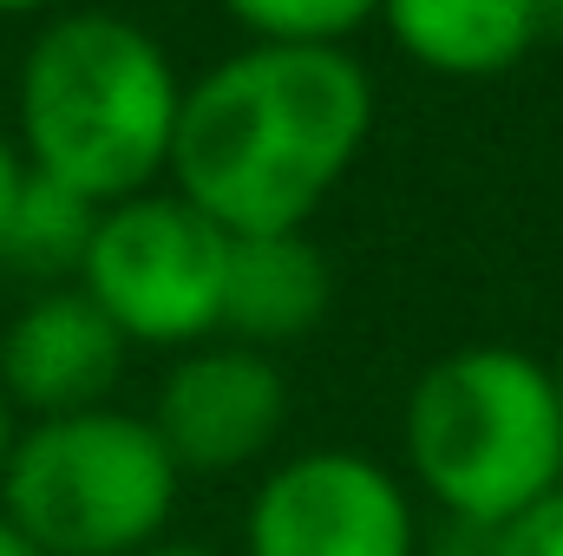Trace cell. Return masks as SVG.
<instances>
[{
  "label": "cell",
  "instance_id": "1",
  "mask_svg": "<svg viewBox=\"0 0 563 556\" xmlns=\"http://www.w3.org/2000/svg\"><path fill=\"white\" fill-rule=\"evenodd\" d=\"M374 119L380 92L354 46L243 40L184 79L164 184L223 236L308 230L367 157Z\"/></svg>",
  "mask_w": 563,
  "mask_h": 556
},
{
  "label": "cell",
  "instance_id": "2",
  "mask_svg": "<svg viewBox=\"0 0 563 556\" xmlns=\"http://www.w3.org/2000/svg\"><path fill=\"white\" fill-rule=\"evenodd\" d=\"M184 112L170 46L119 7H66L33 26L13 73V144L33 177L86 203L157 190Z\"/></svg>",
  "mask_w": 563,
  "mask_h": 556
},
{
  "label": "cell",
  "instance_id": "3",
  "mask_svg": "<svg viewBox=\"0 0 563 556\" xmlns=\"http://www.w3.org/2000/svg\"><path fill=\"white\" fill-rule=\"evenodd\" d=\"M407 485L445 524L498 531L563 485V407L551 367L505 341L452 347L407 387L400 407Z\"/></svg>",
  "mask_w": 563,
  "mask_h": 556
},
{
  "label": "cell",
  "instance_id": "4",
  "mask_svg": "<svg viewBox=\"0 0 563 556\" xmlns=\"http://www.w3.org/2000/svg\"><path fill=\"white\" fill-rule=\"evenodd\" d=\"M184 471L157 425L125 407L20 419L0 518L46 556H139L170 537Z\"/></svg>",
  "mask_w": 563,
  "mask_h": 556
},
{
  "label": "cell",
  "instance_id": "5",
  "mask_svg": "<svg viewBox=\"0 0 563 556\" xmlns=\"http://www.w3.org/2000/svg\"><path fill=\"white\" fill-rule=\"evenodd\" d=\"M230 236L170 184L106 203L79 263V288L125 334V347L184 354L223 334Z\"/></svg>",
  "mask_w": 563,
  "mask_h": 556
},
{
  "label": "cell",
  "instance_id": "6",
  "mask_svg": "<svg viewBox=\"0 0 563 556\" xmlns=\"http://www.w3.org/2000/svg\"><path fill=\"white\" fill-rule=\"evenodd\" d=\"M243 556H426L420 498L354 445H308L263 465L243 504Z\"/></svg>",
  "mask_w": 563,
  "mask_h": 556
},
{
  "label": "cell",
  "instance_id": "7",
  "mask_svg": "<svg viewBox=\"0 0 563 556\" xmlns=\"http://www.w3.org/2000/svg\"><path fill=\"white\" fill-rule=\"evenodd\" d=\"M144 419L157 425L184 478H236L276 458L288 432V374L276 354L217 334L170 354Z\"/></svg>",
  "mask_w": 563,
  "mask_h": 556
},
{
  "label": "cell",
  "instance_id": "8",
  "mask_svg": "<svg viewBox=\"0 0 563 556\" xmlns=\"http://www.w3.org/2000/svg\"><path fill=\"white\" fill-rule=\"evenodd\" d=\"M125 334L99 314L79 281L40 288L0 327V393L20 419H59L86 407H112L125 380Z\"/></svg>",
  "mask_w": 563,
  "mask_h": 556
},
{
  "label": "cell",
  "instance_id": "9",
  "mask_svg": "<svg viewBox=\"0 0 563 556\" xmlns=\"http://www.w3.org/2000/svg\"><path fill=\"white\" fill-rule=\"evenodd\" d=\"M334 308V269L308 230L282 236H230V276H223V341L276 354L288 341H308Z\"/></svg>",
  "mask_w": 563,
  "mask_h": 556
},
{
  "label": "cell",
  "instance_id": "10",
  "mask_svg": "<svg viewBox=\"0 0 563 556\" xmlns=\"http://www.w3.org/2000/svg\"><path fill=\"white\" fill-rule=\"evenodd\" d=\"M374 26L432 79H498L544 46L538 0H380Z\"/></svg>",
  "mask_w": 563,
  "mask_h": 556
},
{
  "label": "cell",
  "instance_id": "11",
  "mask_svg": "<svg viewBox=\"0 0 563 556\" xmlns=\"http://www.w3.org/2000/svg\"><path fill=\"white\" fill-rule=\"evenodd\" d=\"M92 223H99V203H86L66 184H46V177L26 170L20 203H13V216L0 230V263L20 269V276H33V281H46V288L79 281Z\"/></svg>",
  "mask_w": 563,
  "mask_h": 556
},
{
  "label": "cell",
  "instance_id": "12",
  "mask_svg": "<svg viewBox=\"0 0 563 556\" xmlns=\"http://www.w3.org/2000/svg\"><path fill=\"white\" fill-rule=\"evenodd\" d=\"M243 40H288V46H354L374 26L380 0H217Z\"/></svg>",
  "mask_w": 563,
  "mask_h": 556
},
{
  "label": "cell",
  "instance_id": "13",
  "mask_svg": "<svg viewBox=\"0 0 563 556\" xmlns=\"http://www.w3.org/2000/svg\"><path fill=\"white\" fill-rule=\"evenodd\" d=\"M485 556H563V485L485 531Z\"/></svg>",
  "mask_w": 563,
  "mask_h": 556
},
{
  "label": "cell",
  "instance_id": "14",
  "mask_svg": "<svg viewBox=\"0 0 563 556\" xmlns=\"http://www.w3.org/2000/svg\"><path fill=\"white\" fill-rule=\"evenodd\" d=\"M20 184H26V157H20L13 132L0 125V230H7V216H13V203H20Z\"/></svg>",
  "mask_w": 563,
  "mask_h": 556
},
{
  "label": "cell",
  "instance_id": "15",
  "mask_svg": "<svg viewBox=\"0 0 563 556\" xmlns=\"http://www.w3.org/2000/svg\"><path fill=\"white\" fill-rule=\"evenodd\" d=\"M13 438H20V413L7 407V393H0V485H7V458H13Z\"/></svg>",
  "mask_w": 563,
  "mask_h": 556
},
{
  "label": "cell",
  "instance_id": "16",
  "mask_svg": "<svg viewBox=\"0 0 563 556\" xmlns=\"http://www.w3.org/2000/svg\"><path fill=\"white\" fill-rule=\"evenodd\" d=\"M59 0H0V20H40V13H53Z\"/></svg>",
  "mask_w": 563,
  "mask_h": 556
},
{
  "label": "cell",
  "instance_id": "17",
  "mask_svg": "<svg viewBox=\"0 0 563 556\" xmlns=\"http://www.w3.org/2000/svg\"><path fill=\"white\" fill-rule=\"evenodd\" d=\"M0 556H46V551H40L33 537H20V531H13V524L0 518Z\"/></svg>",
  "mask_w": 563,
  "mask_h": 556
},
{
  "label": "cell",
  "instance_id": "18",
  "mask_svg": "<svg viewBox=\"0 0 563 556\" xmlns=\"http://www.w3.org/2000/svg\"><path fill=\"white\" fill-rule=\"evenodd\" d=\"M139 556H223V551H210V544H184V537H164V544H151V551Z\"/></svg>",
  "mask_w": 563,
  "mask_h": 556
},
{
  "label": "cell",
  "instance_id": "19",
  "mask_svg": "<svg viewBox=\"0 0 563 556\" xmlns=\"http://www.w3.org/2000/svg\"><path fill=\"white\" fill-rule=\"evenodd\" d=\"M538 33L544 40H563V0H538Z\"/></svg>",
  "mask_w": 563,
  "mask_h": 556
},
{
  "label": "cell",
  "instance_id": "20",
  "mask_svg": "<svg viewBox=\"0 0 563 556\" xmlns=\"http://www.w3.org/2000/svg\"><path fill=\"white\" fill-rule=\"evenodd\" d=\"M544 367H551V387H558V407H563V341H558V354H551Z\"/></svg>",
  "mask_w": 563,
  "mask_h": 556
}]
</instances>
